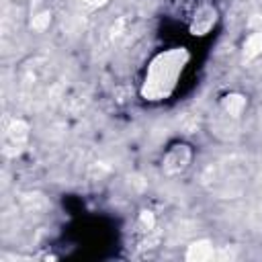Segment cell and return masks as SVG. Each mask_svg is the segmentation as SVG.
<instances>
[{"instance_id":"obj_4","label":"cell","mask_w":262,"mask_h":262,"mask_svg":"<svg viewBox=\"0 0 262 262\" xmlns=\"http://www.w3.org/2000/svg\"><path fill=\"white\" fill-rule=\"evenodd\" d=\"M84 2H88V4H94V6H96V4H104L106 0H84Z\"/></svg>"},{"instance_id":"obj_2","label":"cell","mask_w":262,"mask_h":262,"mask_svg":"<svg viewBox=\"0 0 262 262\" xmlns=\"http://www.w3.org/2000/svg\"><path fill=\"white\" fill-rule=\"evenodd\" d=\"M190 160H192V149H190V145H186V143H176V145H172V147L166 151V156H164V160H162V166H164V170H166L168 174H180L182 170H186V168L190 166Z\"/></svg>"},{"instance_id":"obj_3","label":"cell","mask_w":262,"mask_h":262,"mask_svg":"<svg viewBox=\"0 0 262 262\" xmlns=\"http://www.w3.org/2000/svg\"><path fill=\"white\" fill-rule=\"evenodd\" d=\"M217 8L213 4H201L194 14H192V20H190V33L196 35V37H203V35H209L213 31V27L217 25Z\"/></svg>"},{"instance_id":"obj_1","label":"cell","mask_w":262,"mask_h":262,"mask_svg":"<svg viewBox=\"0 0 262 262\" xmlns=\"http://www.w3.org/2000/svg\"><path fill=\"white\" fill-rule=\"evenodd\" d=\"M190 61V53L186 47H168L158 51L145 68L143 82H141V96L145 100H166L170 98Z\"/></svg>"}]
</instances>
